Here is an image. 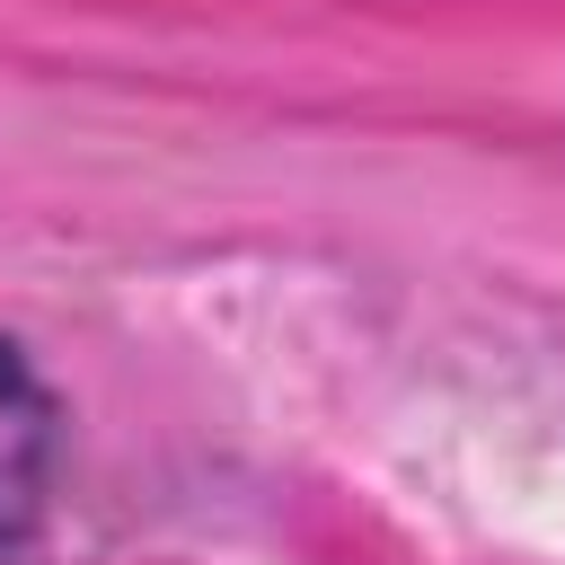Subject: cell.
<instances>
[{"mask_svg": "<svg viewBox=\"0 0 565 565\" xmlns=\"http://www.w3.org/2000/svg\"><path fill=\"white\" fill-rule=\"evenodd\" d=\"M44 503H53V397L0 344V565H18L44 539Z\"/></svg>", "mask_w": 565, "mask_h": 565, "instance_id": "cell-1", "label": "cell"}]
</instances>
